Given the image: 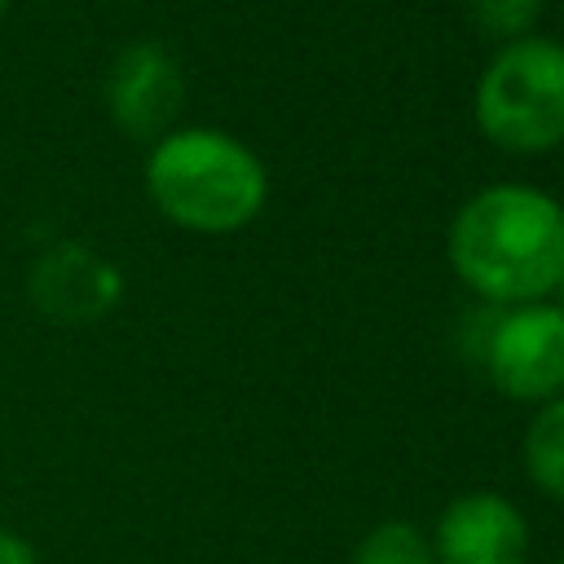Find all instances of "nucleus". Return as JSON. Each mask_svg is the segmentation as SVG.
<instances>
[{"instance_id": "obj_1", "label": "nucleus", "mask_w": 564, "mask_h": 564, "mask_svg": "<svg viewBox=\"0 0 564 564\" xmlns=\"http://www.w3.org/2000/svg\"><path fill=\"white\" fill-rule=\"evenodd\" d=\"M449 269L489 304H533L555 295L564 273V207L524 181L476 189L445 238Z\"/></svg>"}, {"instance_id": "obj_2", "label": "nucleus", "mask_w": 564, "mask_h": 564, "mask_svg": "<svg viewBox=\"0 0 564 564\" xmlns=\"http://www.w3.org/2000/svg\"><path fill=\"white\" fill-rule=\"evenodd\" d=\"M141 181L167 225L203 238L247 229L269 203V172L260 154L234 132L203 123H176L150 141Z\"/></svg>"}, {"instance_id": "obj_3", "label": "nucleus", "mask_w": 564, "mask_h": 564, "mask_svg": "<svg viewBox=\"0 0 564 564\" xmlns=\"http://www.w3.org/2000/svg\"><path fill=\"white\" fill-rule=\"evenodd\" d=\"M476 128L507 154H546L564 145V44L520 35L502 44L471 93Z\"/></svg>"}, {"instance_id": "obj_4", "label": "nucleus", "mask_w": 564, "mask_h": 564, "mask_svg": "<svg viewBox=\"0 0 564 564\" xmlns=\"http://www.w3.org/2000/svg\"><path fill=\"white\" fill-rule=\"evenodd\" d=\"M489 383L524 405H542L564 392V308L551 300L507 308L485 339Z\"/></svg>"}, {"instance_id": "obj_5", "label": "nucleus", "mask_w": 564, "mask_h": 564, "mask_svg": "<svg viewBox=\"0 0 564 564\" xmlns=\"http://www.w3.org/2000/svg\"><path fill=\"white\" fill-rule=\"evenodd\" d=\"M101 97L123 137L159 141L185 106V70L163 40H132L110 57Z\"/></svg>"}, {"instance_id": "obj_6", "label": "nucleus", "mask_w": 564, "mask_h": 564, "mask_svg": "<svg viewBox=\"0 0 564 564\" xmlns=\"http://www.w3.org/2000/svg\"><path fill=\"white\" fill-rule=\"evenodd\" d=\"M26 300L40 317L62 322V326L101 322L123 300V273L106 251L79 238H62L31 260Z\"/></svg>"}, {"instance_id": "obj_7", "label": "nucleus", "mask_w": 564, "mask_h": 564, "mask_svg": "<svg viewBox=\"0 0 564 564\" xmlns=\"http://www.w3.org/2000/svg\"><path fill=\"white\" fill-rule=\"evenodd\" d=\"M427 542L436 564H529V520L494 489L458 494Z\"/></svg>"}, {"instance_id": "obj_8", "label": "nucleus", "mask_w": 564, "mask_h": 564, "mask_svg": "<svg viewBox=\"0 0 564 564\" xmlns=\"http://www.w3.org/2000/svg\"><path fill=\"white\" fill-rule=\"evenodd\" d=\"M524 471L546 498L564 502V392L533 410L524 427Z\"/></svg>"}, {"instance_id": "obj_9", "label": "nucleus", "mask_w": 564, "mask_h": 564, "mask_svg": "<svg viewBox=\"0 0 564 564\" xmlns=\"http://www.w3.org/2000/svg\"><path fill=\"white\" fill-rule=\"evenodd\" d=\"M352 564H436V555H432V542L423 538V529H414L405 520H383L361 538Z\"/></svg>"}, {"instance_id": "obj_10", "label": "nucleus", "mask_w": 564, "mask_h": 564, "mask_svg": "<svg viewBox=\"0 0 564 564\" xmlns=\"http://www.w3.org/2000/svg\"><path fill=\"white\" fill-rule=\"evenodd\" d=\"M467 13L476 22L480 35L489 40H520V35H533V22L542 13V0H467Z\"/></svg>"}, {"instance_id": "obj_11", "label": "nucleus", "mask_w": 564, "mask_h": 564, "mask_svg": "<svg viewBox=\"0 0 564 564\" xmlns=\"http://www.w3.org/2000/svg\"><path fill=\"white\" fill-rule=\"evenodd\" d=\"M0 564H40V560H35V546L22 533L0 524Z\"/></svg>"}, {"instance_id": "obj_12", "label": "nucleus", "mask_w": 564, "mask_h": 564, "mask_svg": "<svg viewBox=\"0 0 564 564\" xmlns=\"http://www.w3.org/2000/svg\"><path fill=\"white\" fill-rule=\"evenodd\" d=\"M555 304L564 308V273H560V282H555Z\"/></svg>"}, {"instance_id": "obj_13", "label": "nucleus", "mask_w": 564, "mask_h": 564, "mask_svg": "<svg viewBox=\"0 0 564 564\" xmlns=\"http://www.w3.org/2000/svg\"><path fill=\"white\" fill-rule=\"evenodd\" d=\"M9 9H13V0H0V22L9 18Z\"/></svg>"}, {"instance_id": "obj_14", "label": "nucleus", "mask_w": 564, "mask_h": 564, "mask_svg": "<svg viewBox=\"0 0 564 564\" xmlns=\"http://www.w3.org/2000/svg\"><path fill=\"white\" fill-rule=\"evenodd\" d=\"M560 564H564V560H560Z\"/></svg>"}]
</instances>
